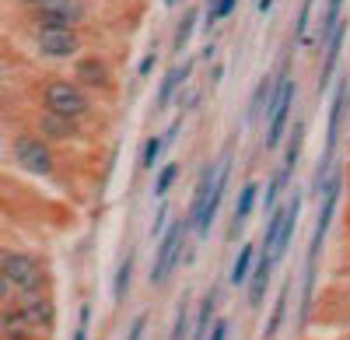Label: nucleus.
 I'll list each match as a JSON object with an SVG mask.
<instances>
[{
  "label": "nucleus",
  "instance_id": "nucleus-15",
  "mask_svg": "<svg viewBox=\"0 0 350 340\" xmlns=\"http://www.w3.org/2000/svg\"><path fill=\"white\" fill-rule=\"evenodd\" d=\"M42 130H46L49 137H56V140H64V137H70V133H74V123H70V116H60V112H49V109H46V116H42Z\"/></svg>",
  "mask_w": 350,
  "mask_h": 340
},
{
  "label": "nucleus",
  "instance_id": "nucleus-30",
  "mask_svg": "<svg viewBox=\"0 0 350 340\" xmlns=\"http://www.w3.org/2000/svg\"><path fill=\"white\" fill-rule=\"evenodd\" d=\"M144 326H148V316H137V319H133V326H130V333H126V340H140Z\"/></svg>",
  "mask_w": 350,
  "mask_h": 340
},
{
  "label": "nucleus",
  "instance_id": "nucleus-3",
  "mask_svg": "<svg viewBox=\"0 0 350 340\" xmlns=\"http://www.w3.org/2000/svg\"><path fill=\"white\" fill-rule=\"evenodd\" d=\"M14 161L25 168V172H32V176H49L53 172V155H49V148H46V140H39V137H18L14 140Z\"/></svg>",
  "mask_w": 350,
  "mask_h": 340
},
{
  "label": "nucleus",
  "instance_id": "nucleus-6",
  "mask_svg": "<svg viewBox=\"0 0 350 340\" xmlns=\"http://www.w3.org/2000/svg\"><path fill=\"white\" fill-rule=\"evenodd\" d=\"M340 176H333V179H326V186H323V207H319V224H315V235H312V246H308V252H315L319 257V246H323V239H326V228H329V221H333V211H336V196H340Z\"/></svg>",
  "mask_w": 350,
  "mask_h": 340
},
{
  "label": "nucleus",
  "instance_id": "nucleus-32",
  "mask_svg": "<svg viewBox=\"0 0 350 340\" xmlns=\"http://www.w3.org/2000/svg\"><path fill=\"white\" fill-rule=\"evenodd\" d=\"M165 218H168V211H165V207H158V214H154V224H151V232H154V235H161V228H165Z\"/></svg>",
  "mask_w": 350,
  "mask_h": 340
},
{
  "label": "nucleus",
  "instance_id": "nucleus-23",
  "mask_svg": "<svg viewBox=\"0 0 350 340\" xmlns=\"http://www.w3.org/2000/svg\"><path fill=\"white\" fill-rule=\"evenodd\" d=\"M287 179H291L287 172H280V176H273V179H270V186H267V196H262V207H267V211H273L277 196H280V186H284Z\"/></svg>",
  "mask_w": 350,
  "mask_h": 340
},
{
  "label": "nucleus",
  "instance_id": "nucleus-4",
  "mask_svg": "<svg viewBox=\"0 0 350 340\" xmlns=\"http://www.w3.org/2000/svg\"><path fill=\"white\" fill-rule=\"evenodd\" d=\"M183 235H186V221H175L172 228L165 232V239H161V246H158V263H154V270H151V280H154V285H161L165 274L175 270V263H179Z\"/></svg>",
  "mask_w": 350,
  "mask_h": 340
},
{
  "label": "nucleus",
  "instance_id": "nucleus-26",
  "mask_svg": "<svg viewBox=\"0 0 350 340\" xmlns=\"http://www.w3.org/2000/svg\"><path fill=\"white\" fill-rule=\"evenodd\" d=\"M161 148H165V140H161V137H151L148 144H144V151H140V165H144V168H151Z\"/></svg>",
  "mask_w": 350,
  "mask_h": 340
},
{
  "label": "nucleus",
  "instance_id": "nucleus-28",
  "mask_svg": "<svg viewBox=\"0 0 350 340\" xmlns=\"http://www.w3.org/2000/svg\"><path fill=\"white\" fill-rule=\"evenodd\" d=\"M308 14H312V0H301V11H298V25H295V32H298V39H301V42L308 39V36H305V32H308Z\"/></svg>",
  "mask_w": 350,
  "mask_h": 340
},
{
  "label": "nucleus",
  "instance_id": "nucleus-34",
  "mask_svg": "<svg viewBox=\"0 0 350 340\" xmlns=\"http://www.w3.org/2000/svg\"><path fill=\"white\" fill-rule=\"evenodd\" d=\"M21 4H32L36 8V4H42V0H21Z\"/></svg>",
  "mask_w": 350,
  "mask_h": 340
},
{
  "label": "nucleus",
  "instance_id": "nucleus-20",
  "mask_svg": "<svg viewBox=\"0 0 350 340\" xmlns=\"http://www.w3.org/2000/svg\"><path fill=\"white\" fill-rule=\"evenodd\" d=\"M252 246H245L242 252H239V260H235V267H231V285H242L245 280V274H249V267H252Z\"/></svg>",
  "mask_w": 350,
  "mask_h": 340
},
{
  "label": "nucleus",
  "instance_id": "nucleus-9",
  "mask_svg": "<svg viewBox=\"0 0 350 340\" xmlns=\"http://www.w3.org/2000/svg\"><path fill=\"white\" fill-rule=\"evenodd\" d=\"M343 36H347V21H340L336 28H333V36L326 39V64H323V74H319V84H329V77H333V67H336V60H340V49H343Z\"/></svg>",
  "mask_w": 350,
  "mask_h": 340
},
{
  "label": "nucleus",
  "instance_id": "nucleus-25",
  "mask_svg": "<svg viewBox=\"0 0 350 340\" xmlns=\"http://www.w3.org/2000/svg\"><path fill=\"white\" fill-rule=\"evenodd\" d=\"M130 270H133V257H126V260H123V267H120V274H116V288H112V295H116V298H123V295H126Z\"/></svg>",
  "mask_w": 350,
  "mask_h": 340
},
{
  "label": "nucleus",
  "instance_id": "nucleus-22",
  "mask_svg": "<svg viewBox=\"0 0 350 340\" xmlns=\"http://www.w3.org/2000/svg\"><path fill=\"white\" fill-rule=\"evenodd\" d=\"M175 179H179V165L172 161V165H165V168H161V176H158V183H154V196H165V193L172 189V183H175Z\"/></svg>",
  "mask_w": 350,
  "mask_h": 340
},
{
  "label": "nucleus",
  "instance_id": "nucleus-18",
  "mask_svg": "<svg viewBox=\"0 0 350 340\" xmlns=\"http://www.w3.org/2000/svg\"><path fill=\"white\" fill-rule=\"evenodd\" d=\"M211 316H214V295H207V298H203V305H200V319H196L193 340H207L211 337Z\"/></svg>",
  "mask_w": 350,
  "mask_h": 340
},
{
  "label": "nucleus",
  "instance_id": "nucleus-29",
  "mask_svg": "<svg viewBox=\"0 0 350 340\" xmlns=\"http://www.w3.org/2000/svg\"><path fill=\"white\" fill-rule=\"evenodd\" d=\"M88 319H92V305H81V316H77V333H74V340H88Z\"/></svg>",
  "mask_w": 350,
  "mask_h": 340
},
{
  "label": "nucleus",
  "instance_id": "nucleus-14",
  "mask_svg": "<svg viewBox=\"0 0 350 340\" xmlns=\"http://www.w3.org/2000/svg\"><path fill=\"white\" fill-rule=\"evenodd\" d=\"M256 193H259L256 183H245V186H242V193H239V207H235V224H231V235H235V232L242 228V221L249 218V211H252V204H256Z\"/></svg>",
  "mask_w": 350,
  "mask_h": 340
},
{
  "label": "nucleus",
  "instance_id": "nucleus-8",
  "mask_svg": "<svg viewBox=\"0 0 350 340\" xmlns=\"http://www.w3.org/2000/svg\"><path fill=\"white\" fill-rule=\"evenodd\" d=\"M77 81L92 84V88H109V67L98 60V56H84L77 64Z\"/></svg>",
  "mask_w": 350,
  "mask_h": 340
},
{
  "label": "nucleus",
  "instance_id": "nucleus-1",
  "mask_svg": "<svg viewBox=\"0 0 350 340\" xmlns=\"http://www.w3.org/2000/svg\"><path fill=\"white\" fill-rule=\"evenodd\" d=\"M42 102H46L49 112H60V116H70V120H77V116H84V112H88L84 92L77 88V84L60 81V77L49 81L46 88H42Z\"/></svg>",
  "mask_w": 350,
  "mask_h": 340
},
{
  "label": "nucleus",
  "instance_id": "nucleus-17",
  "mask_svg": "<svg viewBox=\"0 0 350 340\" xmlns=\"http://www.w3.org/2000/svg\"><path fill=\"white\" fill-rule=\"evenodd\" d=\"M25 316H28V323H32V326H53V305L46 298H39V302H32V305L25 309Z\"/></svg>",
  "mask_w": 350,
  "mask_h": 340
},
{
  "label": "nucleus",
  "instance_id": "nucleus-2",
  "mask_svg": "<svg viewBox=\"0 0 350 340\" xmlns=\"http://www.w3.org/2000/svg\"><path fill=\"white\" fill-rule=\"evenodd\" d=\"M36 46L42 56H49V60H64V56H74L81 39L70 25H42L36 32Z\"/></svg>",
  "mask_w": 350,
  "mask_h": 340
},
{
  "label": "nucleus",
  "instance_id": "nucleus-33",
  "mask_svg": "<svg viewBox=\"0 0 350 340\" xmlns=\"http://www.w3.org/2000/svg\"><path fill=\"white\" fill-rule=\"evenodd\" d=\"M151 67H154V53H148V56H144V60H140V74L148 77V74H151Z\"/></svg>",
  "mask_w": 350,
  "mask_h": 340
},
{
  "label": "nucleus",
  "instance_id": "nucleus-13",
  "mask_svg": "<svg viewBox=\"0 0 350 340\" xmlns=\"http://www.w3.org/2000/svg\"><path fill=\"white\" fill-rule=\"evenodd\" d=\"M273 88H277V84H273L270 77H262V81L256 84V92H252V102H249V120H256L262 109H270V102H273Z\"/></svg>",
  "mask_w": 350,
  "mask_h": 340
},
{
  "label": "nucleus",
  "instance_id": "nucleus-16",
  "mask_svg": "<svg viewBox=\"0 0 350 340\" xmlns=\"http://www.w3.org/2000/svg\"><path fill=\"white\" fill-rule=\"evenodd\" d=\"M301 140H305V123H295V130H291V144H287V155H284V168L280 172H295V161L301 155Z\"/></svg>",
  "mask_w": 350,
  "mask_h": 340
},
{
  "label": "nucleus",
  "instance_id": "nucleus-12",
  "mask_svg": "<svg viewBox=\"0 0 350 340\" xmlns=\"http://www.w3.org/2000/svg\"><path fill=\"white\" fill-rule=\"evenodd\" d=\"M189 70H193V60H186V64H179V67H172L168 74H165V81H161V92H158V109H165L168 105V99H172V92L179 88V84L189 77Z\"/></svg>",
  "mask_w": 350,
  "mask_h": 340
},
{
  "label": "nucleus",
  "instance_id": "nucleus-27",
  "mask_svg": "<svg viewBox=\"0 0 350 340\" xmlns=\"http://www.w3.org/2000/svg\"><path fill=\"white\" fill-rule=\"evenodd\" d=\"M235 4H239V0H217V4H211L207 8V25H214L217 18H228L231 11H235Z\"/></svg>",
  "mask_w": 350,
  "mask_h": 340
},
{
  "label": "nucleus",
  "instance_id": "nucleus-5",
  "mask_svg": "<svg viewBox=\"0 0 350 340\" xmlns=\"http://www.w3.org/2000/svg\"><path fill=\"white\" fill-rule=\"evenodd\" d=\"M36 14L42 25H77L84 18V8L81 0H42V4H36Z\"/></svg>",
  "mask_w": 350,
  "mask_h": 340
},
{
  "label": "nucleus",
  "instance_id": "nucleus-7",
  "mask_svg": "<svg viewBox=\"0 0 350 340\" xmlns=\"http://www.w3.org/2000/svg\"><path fill=\"white\" fill-rule=\"evenodd\" d=\"M4 280H14L18 288H32L39 280V267L25 252H4Z\"/></svg>",
  "mask_w": 350,
  "mask_h": 340
},
{
  "label": "nucleus",
  "instance_id": "nucleus-31",
  "mask_svg": "<svg viewBox=\"0 0 350 340\" xmlns=\"http://www.w3.org/2000/svg\"><path fill=\"white\" fill-rule=\"evenodd\" d=\"M224 337H228V323H224V319H217V323L211 326V337H207V340H224Z\"/></svg>",
  "mask_w": 350,
  "mask_h": 340
},
{
  "label": "nucleus",
  "instance_id": "nucleus-21",
  "mask_svg": "<svg viewBox=\"0 0 350 340\" xmlns=\"http://www.w3.org/2000/svg\"><path fill=\"white\" fill-rule=\"evenodd\" d=\"M284 309H287V288L280 291V298H277V305H273V316H270V323H267V340L277 337V330H280V323H284Z\"/></svg>",
  "mask_w": 350,
  "mask_h": 340
},
{
  "label": "nucleus",
  "instance_id": "nucleus-24",
  "mask_svg": "<svg viewBox=\"0 0 350 340\" xmlns=\"http://www.w3.org/2000/svg\"><path fill=\"white\" fill-rule=\"evenodd\" d=\"M340 4H343V0H329L326 18H323V39H329V36H333V28L340 25Z\"/></svg>",
  "mask_w": 350,
  "mask_h": 340
},
{
  "label": "nucleus",
  "instance_id": "nucleus-11",
  "mask_svg": "<svg viewBox=\"0 0 350 340\" xmlns=\"http://www.w3.org/2000/svg\"><path fill=\"white\" fill-rule=\"evenodd\" d=\"M270 263H273V257H270V252H262L259 263H256V270H252L249 305H256V309H259V302H262V291H267V280H270Z\"/></svg>",
  "mask_w": 350,
  "mask_h": 340
},
{
  "label": "nucleus",
  "instance_id": "nucleus-19",
  "mask_svg": "<svg viewBox=\"0 0 350 340\" xmlns=\"http://www.w3.org/2000/svg\"><path fill=\"white\" fill-rule=\"evenodd\" d=\"M193 25H196V11H186V14H183V21H179V32H175V39H172V49H175V53H179V49L189 42Z\"/></svg>",
  "mask_w": 350,
  "mask_h": 340
},
{
  "label": "nucleus",
  "instance_id": "nucleus-10",
  "mask_svg": "<svg viewBox=\"0 0 350 340\" xmlns=\"http://www.w3.org/2000/svg\"><path fill=\"white\" fill-rule=\"evenodd\" d=\"M298 211H301V196L291 193V207L284 214V224H280V235H277V246H273V260L284 257L287 246H291V235H295V221H298Z\"/></svg>",
  "mask_w": 350,
  "mask_h": 340
}]
</instances>
